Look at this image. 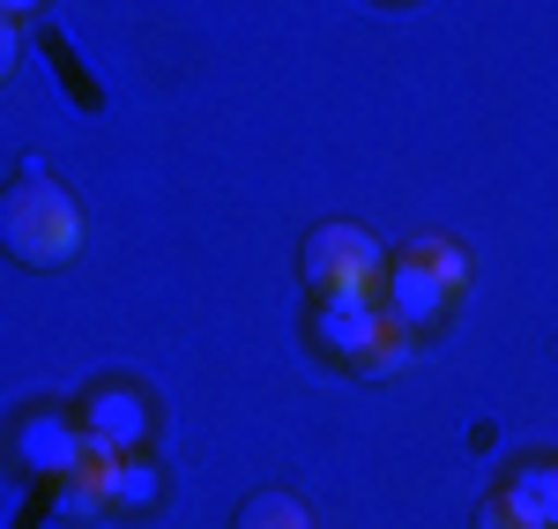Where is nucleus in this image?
Masks as SVG:
<instances>
[{
    "instance_id": "f03ea898",
    "label": "nucleus",
    "mask_w": 558,
    "mask_h": 529,
    "mask_svg": "<svg viewBox=\"0 0 558 529\" xmlns=\"http://www.w3.org/2000/svg\"><path fill=\"white\" fill-rule=\"evenodd\" d=\"M470 291V254L454 239H417L402 247V262H387L380 276V306L402 321V328H432L439 313Z\"/></svg>"
},
{
    "instance_id": "6e6552de",
    "label": "nucleus",
    "mask_w": 558,
    "mask_h": 529,
    "mask_svg": "<svg viewBox=\"0 0 558 529\" xmlns=\"http://www.w3.org/2000/svg\"><path fill=\"white\" fill-rule=\"evenodd\" d=\"M499 500H507L529 529H558V462H521Z\"/></svg>"
},
{
    "instance_id": "f8f14e48",
    "label": "nucleus",
    "mask_w": 558,
    "mask_h": 529,
    "mask_svg": "<svg viewBox=\"0 0 558 529\" xmlns=\"http://www.w3.org/2000/svg\"><path fill=\"white\" fill-rule=\"evenodd\" d=\"M476 529H529V522H521L507 500H484V507H476Z\"/></svg>"
},
{
    "instance_id": "9d476101",
    "label": "nucleus",
    "mask_w": 558,
    "mask_h": 529,
    "mask_svg": "<svg viewBox=\"0 0 558 529\" xmlns=\"http://www.w3.org/2000/svg\"><path fill=\"white\" fill-rule=\"evenodd\" d=\"M239 529H313V515H305L291 492H254L246 515H239Z\"/></svg>"
},
{
    "instance_id": "7ed1b4c3",
    "label": "nucleus",
    "mask_w": 558,
    "mask_h": 529,
    "mask_svg": "<svg viewBox=\"0 0 558 529\" xmlns=\"http://www.w3.org/2000/svg\"><path fill=\"white\" fill-rule=\"evenodd\" d=\"M313 344L343 358L357 373H395L410 358V328L380 306V299H320L313 306Z\"/></svg>"
},
{
    "instance_id": "39448f33",
    "label": "nucleus",
    "mask_w": 558,
    "mask_h": 529,
    "mask_svg": "<svg viewBox=\"0 0 558 529\" xmlns=\"http://www.w3.org/2000/svg\"><path fill=\"white\" fill-rule=\"evenodd\" d=\"M83 455H89V433L75 418H60V410H31V418L15 425V462H23L31 478H52V485H60Z\"/></svg>"
},
{
    "instance_id": "f257e3e1",
    "label": "nucleus",
    "mask_w": 558,
    "mask_h": 529,
    "mask_svg": "<svg viewBox=\"0 0 558 529\" xmlns=\"http://www.w3.org/2000/svg\"><path fill=\"white\" fill-rule=\"evenodd\" d=\"M0 247L23 268H60L83 254V209L45 165H23L15 187L0 194Z\"/></svg>"
},
{
    "instance_id": "1a4fd4ad",
    "label": "nucleus",
    "mask_w": 558,
    "mask_h": 529,
    "mask_svg": "<svg viewBox=\"0 0 558 529\" xmlns=\"http://www.w3.org/2000/svg\"><path fill=\"white\" fill-rule=\"evenodd\" d=\"M157 492H165L157 462H149V455H120V470H112V507H149Z\"/></svg>"
},
{
    "instance_id": "423d86ee",
    "label": "nucleus",
    "mask_w": 558,
    "mask_h": 529,
    "mask_svg": "<svg viewBox=\"0 0 558 529\" xmlns=\"http://www.w3.org/2000/svg\"><path fill=\"white\" fill-rule=\"evenodd\" d=\"M75 425L89 433L97 455H142L149 447V402L134 396V388H89Z\"/></svg>"
},
{
    "instance_id": "20e7f679",
    "label": "nucleus",
    "mask_w": 558,
    "mask_h": 529,
    "mask_svg": "<svg viewBox=\"0 0 558 529\" xmlns=\"http://www.w3.org/2000/svg\"><path fill=\"white\" fill-rule=\"evenodd\" d=\"M387 276V247L365 224H320L305 239V284L313 299H380Z\"/></svg>"
},
{
    "instance_id": "9b49d317",
    "label": "nucleus",
    "mask_w": 558,
    "mask_h": 529,
    "mask_svg": "<svg viewBox=\"0 0 558 529\" xmlns=\"http://www.w3.org/2000/svg\"><path fill=\"white\" fill-rule=\"evenodd\" d=\"M15 60H23V31H15V15H0V83L15 75Z\"/></svg>"
},
{
    "instance_id": "0eeeda50",
    "label": "nucleus",
    "mask_w": 558,
    "mask_h": 529,
    "mask_svg": "<svg viewBox=\"0 0 558 529\" xmlns=\"http://www.w3.org/2000/svg\"><path fill=\"white\" fill-rule=\"evenodd\" d=\"M112 470H120V455H97V447H89L83 462L60 478V515H68V522L105 515V507H112Z\"/></svg>"
},
{
    "instance_id": "ddd939ff",
    "label": "nucleus",
    "mask_w": 558,
    "mask_h": 529,
    "mask_svg": "<svg viewBox=\"0 0 558 529\" xmlns=\"http://www.w3.org/2000/svg\"><path fill=\"white\" fill-rule=\"evenodd\" d=\"M31 8H38V0H0V15H31Z\"/></svg>"
}]
</instances>
